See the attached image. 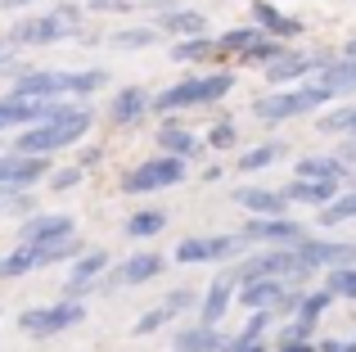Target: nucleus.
<instances>
[{
  "label": "nucleus",
  "mask_w": 356,
  "mask_h": 352,
  "mask_svg": "<svg viewBox=\"0 0 356 352\" xmlns=\"http://www.w3.org/2000/svg\"><path fill=\"white\" fill-rule=\"evenodd\" d=\"M90 122H95V113H90L86 104L54 99L50 118H45V122H32L27 131H18L14 150L18 154H59V150H72L77 141H86Z\"/></svg>",
  "instance_id": "f257e3e1"
},
{
  "label": "nucleus",
  "mask_w": 356,
  "mask_h": 352,
  "mask_svg": "<svg viewBox=\"0 0 356 352\" xmlns=\"http://www.w3.org/2000/svg\"><path fill=\"white\" fill-rule=\"evenodd\" d=\"M108 86V72L104 68H81V72H59V68H27L14 77L18 95H32V99H63V95H95V90Z\"/></svg>",
  "instance_id": "f03ea898"
},
{
  "label": "nucleus",
  "mask_w": 356,
  "mask_h": 352,
  "mask_svg": "<svg viewBox=\"0 0 356 352\" xmlns=\"http://www.w3.org/2000/svg\"><path fill=\"white\" fill-rule=\"evenodd\" d=\"M235 90V72H203V77H185L176 86L154 95V113H181V109H199V104H217Z\"/></svg>",
  "instance_id": "7ed1b4c3"
},
{
  "label": "nucleus",
  "mask_w": 356,
  "mask_h": 352,
  "mask_svg": "<svg viewBox=\"0 0 356 352\" xmlns=\"http://www.w3.org/2000/svg\"><path fill=\"white\" fill-rule=\"evenodd\" d=\"M77 253H81L77 230H72V235H63V239H45V244H27V239H18L14 253L0 257V280L32 275V271H41V266H54V262H63V257H77Z\"/></svg>",
  "instance_id": "20e7f679"
},
{
  "label": "nucleus",
  "mask_w": 356,
  "mask_h": 352,
  "mask_svg": "<svg viewBox=\"0 0 356 352\" xmlns=\"http://www.w3.org/2000/svg\"><path fill=\"white\" fill-rule=\"evenodd\" d=\"M261 275H280V280H302L312 275V266L302 262L298 244H266L257 253H248L243 262L235 266V280L248 285V280H261Z\"/></svg>",
  "instance_id": "39448f33"
},
{
  "label": "nucleus",
  "mask_w": 356,
  "mask_h": 352,
  "mask_svg": "<svg viewBox=\"0 0 356 352\" xmlns=\"http://www.w3.org/2000/svg\"><path fill=\"white\" fill-rule=\"evenodd\" d=\"M330 90L316 86V81H298V86H284L280 95H261L257 104H252V113L261 118V122H289V118H302V113H316V109L330 104Z\"/></svg>",
  "instance_id": "423d86ee"
},
{
  "label": "nucleus",
  "mask_w": 356,
  "mask_h": 352,
  "mask_svg": "<svg viewBox=\"0 0 356 352\" xmlns=\"http://www.w3.org/2000/svg\"><path fill=\"white\" fill-rule=\"evenodd\" d=\"M77 5H59L54 14H41V18H23V23L9 27V45H54V41H68L77 36Z\"/></svg>",
  "instance_id": "0eeeda50"
},
{
  "label": "nucleus",
  "mask_w": 356,
  "mask_h": 352,
  "mask_svg": "<svg viewBox=\"0 0 356 352\" xmlns=\"http://www.w3.org/2000/svg\"><path fill=\"white\" fill-rule=\"evenodd\" d=\"M81 321H86V303L63 294V298L50 303V307L23 312V317H18V330H23V335H36V339H54V335H63V330L81 326Z\"/></svg>",
  "instance_id": "6e6552de"
},
{
  "label": "nucleus",
  "mask_w": 356,
  "mask_h": 352,
  "mask_svg": "<svg viewBox=\"0 0 356 352\" xmlns=\"http://www.w3.org/2000/svg\"><path fill=\"white\" fill-rule=\"evenodd\" d=\"M181 181H185V159L181 154H158V159H145L140 168H131L122 176V190L127 194H154V190H172Z\"/></svg>",
  "instance_id": "1a4fd4ad"
},
{
  "label": "nucleus",
  "mask_w": 356,
  "mask_h": 352,
  "mask_svg": "<svg viewBox=\"0 0 356 352\" xmlns=\"http://www.w3.org/2000/svg\"><path fill=\"white\" fill-rule=\"evenodd\" d=\"M243 248H248V239L239 235H190L176 244V262L181 266H199V262H226V257H239Z\"/></svg>",
  "instance_id": "9d476101"
},
{
  "label": "nucleus",
  "mask_w": 356,
  "mask_h": 352,
  "mask_svg": "<svg viewBox=\"0 0 356 352\" xmlns=\"http://www.w3.org/2000/svg\"><path fill=\"white\" fill-rule=\"evenodd\" d=\"M36 181H50V154H0V185L32 190Z\"/></svg>",
  "instance_id": "9b49d317"
},
{
  "label": "nucleus",
  "mask_w": 356,
  "mask_h": 352,
  "mask_svg": "<svg viewBox=\"0 0 356 352\" xmlns=\"http://www.w3.org/2000/svg\"><path fill=\"white\" fill-rule=\"evenodd\" d=\"M163 257L158 253H131L127 262H118L113 271H104V289H136V285H149L154 275H163Z\"/></svg>",
  "instance_id": "f8f14e48"
},
{
  "label": "nucleus",
  "mask_w": 356,
  "mask_h": 352,
  "mask_svg": "<svg viewBox=\"0 0 356 352\" xmlns=\"http://www.w3.org/2000/svg\"><path fill=\"white\" fill-rule=\"evenodd\" d=\"M104 271H108L104 248H81V253L72 257V271H68V280H63V294H68V298H86L90 289H99V275Z\"/></svg>",
  "instance_id": "ddd939ff"
},
{
  "label": "nucleus",
  "mask_w": 356,
  "mask_h": 352,
  "mask_svg": "<svg viewBox=\"0 0 356 352\" xmlns=\"http://www.w3.org/2000/svg\"><path fill=\"white\" fill-rule=\"evenodd\" d=\"M54 109V99H32V95H0V131H18V127H32V122H45Z\"/></svg>",
  "instance_id": "4468645a"
},
{
  "label": "nucleus",
  "mask_w": 356,
  "mask_h": 352,
  "mask_svg": "<svg viewBox=\"0 0 356 352\" xmlns=\"http://www.w3.org/2000/svg\"><path fill=\"white\" fill-rule=\"evenodd\" d=\"M243 239H248V244H302L307 226L302 221H289V212L284 217H248Z\"/></svg>",
  "instance_id": "2eb2a0df"
},
{
  "label": "nucleus",
  "mask_w": 356,
  "mask_h": 352,
  "mask_svg": "<svg viewBox=\"0 0 356 352\" xmlns=\"http://www.w3.org/2000/svg\"><path fill=\"white\" fill-rule=\"evenodd\" d=\"M298 253H302V262L312 271H334V266L356 262V244H343V239H302Z\"/></svg>",
  "instance_id": "dca6fc26"
},
{
  "label": "nucleus",
  "mask_w": 356,
  "mask_h": 352,
  "mask_svg": "<svg viewBox=\"0 0 356 352\" xmlns=\"http://www.w3.org/2000/svg\"><path fill=\"white\" fill-rule=\"evenodd\" d=\"M321 63H325V54H298V50H284L280 59H270L261 72H266L270 86H298V81L312 77Z\"/></svg>",
  "instance_id": "f3484780"
},
{
  "label": "nucleus",
  "mask_w": 356,
  "mask_h": 352,
  "mask_svg": "<svg viewBox=\"0 0 356 352\" xmlns=\"http://www.w3.org/2000/svg\"><path fill=\"white\" fill-rule=\"evenodd\" d=\"M289 285H293V280H280V275H261V280L239 285V303H243L248 312H257V307L280 312V307H284V298H289Z\"/></svg>",
  "instance_id": "a211bd4d"
},
{
  "label": "nucleus",
  "mask_w": 356,
  "mask_h": 352,
  "mask_svg": "<svg viewBox=\"0 0 356 352\" xmlns=\"http://www.w3.org/2000/svg\"><path fill=\"white\" fill-rule=\"evenodd\" d=\"M235 203L248 212V217H284L289 212V194L284 190H261V185L235 190Z\"/></svg>",
  "instance_id": "6ab92c4d"
},
{
  "label": "nucleus",
  "mask_w": 356,
  "mask_h": 352,
  "mask_svg": "<svg viewBox=\"0 0 356 352\" xmlns=\"http://www.w3.org/2000/svg\"><path fill=\"white\" fill-rule=\"evenodd\" d=\"M235 298H239V280H235V271L217 275V280L208 285V294H203V303H199V321L217 326V321L230 312V303H235Z\"/></svg>",
  "instance_id": "aec40b11"
},
{
  "label": "nucleus",
  "mask_w": 356,
  "mask_h": 352,
  "mask_svg": "<svg viewBox=\"0 0 356 352\" xmlns=\"http://www.w3.org/2000/svg\"><path fill=\"white\" fill-rule=\"evenodd\" d=\"M312 81H316V86H325L334 99L352 95V90H356V59H352V54H343V59H325L321 68L312 72Z\"/></svg>",
  "instance_id": "412c9836"
},
{
  "label": "nucleus",
  "mask_w": 356,
  "mask_h": 352,
  "mask_svg": "<svg viewBox=\"0 0 356 352\" xmlns=\"http://www.w3.org/2000/svg\"><path fill=\"white\" fill-rule=\"evenodd\" d=\"M72 217L68 212H36V217H27L23 226H18V239H27V244H45V239H63L72 235Z\"/></svg>",
  "instance_id": "4be33fe9"
},
{
  "label": "nucleus",
  "mask_w": 356,
  "mask_h": 352,
  "mask_svg": "<svg viewBox=\"0 0 356 352\" xmlns=\"http://www.w3.org/2000/svg\"><path fill=\"white\" fill-rule=\"evenodd\" d=\"M149 109H154V99H149L140 86H127V90H118V95L108 99V122H113V127H131V122H140Z\"/></svg>",
  "instance_id": "5701e85b"
},
{
  "label": "nucleus",
  "mask_w": 356,
  "mask_h": 352,
  "mask_svg": "<svg viewBox=\"0 0 356 352\" xmlns=\"http://www.w3.org/2000/svg\"><path fill=\"white\" fill-rule=\"evenodd\" d=\"M252 23L261 27V32L280 36V41H293L298 32H302V18H289L275 9V0H252Z\"/></svg>",
  "instance_id": "b1692460"
},
{
  "label": "nucleus",
  "mask_w": 356,
  "mask_h": 352,
  "mask_svg": "<svg viewBox=\"0 0 356 352\" xmlns=\"http://www.w3.org/2000/svg\"><path fill=\"white\" fill-rule=\"evenodd\" d=\"M221 348H226V335L217 326H208V321L176 330V339H172V352H221Z\"/></svg>",
  "instance_id": "393cba45"
},
{
  "label": "nucleus",
  "mask_w": 356,
  "mask_h": 352,
  "mask_svg": "<svg viewBox=\"0 0 356 352\" xmlns=\"http://www.w3.org/2000/svg\"><path fill=\"white\" fill-rule=\"evenodd\" d=\"M293 176H307V181H348L352 176V168L339 159V154H312V159H298V168H293Z\"/></svg>",
  "instance_id": "a878e982"
},
{
  "label": "nucleus",
  "mask_w": 356,
  "mask_h": 352,
  "mask_svg": "<svg viewBox=\"0 0 356 352\" xmlns=\"http://www.w3.org/2000/svg\"><path fill=\"white\" fill-rule=\"evenodd\" d=\"M289 203H316V208H325V203L339 194V181H307V176H293V181L284 185Z\"/></svg>",
  "instance_id": "bb28decb"
},
{
  "label": "nucleus",
  "mask_w": 356,
  "mask_h": 352,
  "mask_svg": "<svg viewBox=\"0 0 356 352\" xmlns=\"http://www.w3.org/2000/svg\"><path fill=\"white\" fill-rule=\"evenodd\" d=\"M158 27H163L167 36H203L208 32V18H203L199 9H167Z\"/></svg>",
  "instance_id": "cd10ccee"
},
{
  "label": "nucleus",
  "mask_w": 356,
  "mask_h": 352,
  "mask_svg": "<svg viewBox=\"0 0 356 352\" xmlns=\"http://www.w3.org/2000/svg\"><path fill=\"white\" fill-rule=\"evenodd\" d=\"M127 239H154V235H163L167 230V212H158V208H140V212H131L127 217Z\"/></svg>",
  "instance_id": "c85d7f7f"
},
{
  "label": "nucleus",
  "mask_w": 356,
  "mask_h": 352,
  "mask_svg": "<svg viewBox=\"0 0 356 352\" xmlns=\"http://www.w3.org/2000/svg\"><path fill=\"white\" fill-rule=\"evenodd\" d=\"M280 154H284V145H280V141H266V145H252V150H243V154H239L235 172H243V176H252V172L270 168V163H280Z\"/></svg>",
  "instance_id": "c756f323"
},
{
  "label": "nucleus",
  "mask_w": 356,
  "mask_h": 352,
  "mask_svg": "<svg viewBox=\"0 0 356 352\" xmlns=\"http://www.w3.org/2000/svg\"><path fill=\"white\" fill-rule=\"evenodd\" d=\"M343 221H356V185L343 194H334L330 203L321 208V217H316V226H343Z\"/></svg>",
  "instance_id": "7c9ffc66"
},
{
  "label": "nucleus",
  "mask_w": 356,
  "mask_h": 352,
  "mask_svg": "<svg viewBox=\"0 0 356 352\" xmlns=\"http://www.w3.org/2000/svg\"><path fill=\"white\" fill-rule=\"evenodd\" d=\"M208 54H217V36H176L172 45V59L176 63H194V59H208Z\"/></svg>",
  "instance_id": "2f4dec72"
},
{
  "label": "nucleus",
  "mask_w": 356,
  "mask_h": 352,
  "mask_svg": "<svg viewBox=\"0 0 356 352\" xmlns=\"http://www.w3.org/2000/svg\"><path fill=\"white\" fill-rule=\"evenodd\" d=\"M158 145H163V154H181V159H194V154H199L194 131H185V127H176V122H167L163 131H158Z\"/></svg>",
  "instance_id": "473e14b6"
},
{
  "label": "nucleus",
  "mask_w": 356,
  "mask_h": 352,
  "mask_svg": "<svg viewBox=\"0 0 356 352\" xmlns=\"http://www.w3.org/2000/svg\"><path fill=\"white\" fill-rule=\"evenodd\" d=\"M261 36H266V32H261L257 23L235 27V32H221V36H217V54H243L252 41H261Z\"/></svg>",
  "instance_id": "72a5a7b5"
},
{
  "label": "nucleus",
  "mask_w": 356,
  "mask_h": 352,
  "mask_svg": "<svg viewBox=\"0 0 356 352\" xmlns=\"http://www.w3.org/2000/svg\"><path fill=\"white\" fill-rule=\"evenodd\" d=\"M158 36H163V27H127V32H113L108 36V45H118V50H140V45H154Z\"/></svg>",
  "instance_id": "f704fd0d"
},
{
  "label": "nucleus",
  "mask_w": 356,
  "mask_h": 352,
  "mask_svg": "<svg viewBox=\"0 0 356 352\" xmlns=\"http://www.w3.org/2000/svg\"><path fill=\"white\" fill-rule=\"evenodd\" d=\"M280 54H284V41L266 32V36H261V41H252L248 50L239 54V59H243V63H261V68H266V63H270V59H280Z\"/></svg>",
  "instance_id": "c9c22d12"
},
{
  "label": "nucleus",
  "mask_w": 356,
  "mask_h": 352,
  "mask_svg": "<svg viewBox=\"0 0 356 352\" xmlns=\"http://www.w3.org/2000/svg\"><path fill=\"white\" fill-rule=\"evenodd\" d=\"M172 317H176V312L167 307V303H158V307H149L145 317H140L136 326H131V335H136V339H145V335H158V330H163V326H167Z\"/></svg>",
  "instance_id": "e433bc0d"
},
{
  "label": "nucleus",
  "mask_w": 356,
  "mask_h": 352,
  "mask_svg": "<svg viewBox=\"0 0 356 352\" xmlns=\"http://www.w3.org/2000/svg\"><path fill=\"white\" fill-rule=\"evenodd\" d=\"M321 131H334V136H356V104H343L334 113L321 118Z\"/></svg>",
  "instance_id": "4c0bfd02"
},
{
  "label": "nucleus",
  "mask_w": 356,
  "mask_h": 352,
  "mask_svg": "<svg viewBox=\"0 0 356 352\" xmlns=\"http://www.w3.org/2000/svg\"><path fill=\"white\" fill-rule=\"evenodd\" d=\"M330 303H334V289H330V285H325V289H312V294L302 298V307L293 312V317H302V321H321L325 312H330Z\"/></svg>",
  "instance_id": "58836bf2"
},
{
  "label": "nucleus",
  "mask_w": 356,
  "mask_h": 352,
  "mask_svg": "<svg viewBox=\"0 0 356 352\" xmlns=\"http://www.w3.org/2000/svg\"><path fill=\"white\" fill-rule=\"evenodd\" d=\"M325 285L334 289V298H356V262H352V266H334V271H325Z\"/></svg>",
  "instance_id": "ea45409f"
},
{
  "label": "nucleus",
  "mask_w": 356,
  "mask_h": 352,
  "mask_svg": "<svg viewBox=\"0 0 356 352\" xmlns=\"http://www.w3.org/2000/svg\"><path fill=\"white\" fill-rule=\"evenodd\" d=\"M221 352H270V344H266V335H257V330H239V335L226 339Z\"/></svg>",
  "instance_id": "a19ab883"
},
{
  "label": "nucleus",
  "mask_w": 356,
  "mask_h": 352,
  "mask_svg": "<svg viewBox=\"0 0 356 352\" xmlns=\"http://www.w3.org/2000/svg\"><path fill=\"white\" fill-rule=\"evenodd\" d=\"M163 303H167V307L176 312V317H181V312H199V303H203V298H199L194 289H185V285H181V289H172V294H167Z\"/></svg>",
  "instance_id": "79ce46f5"
},
{
  "label": "nucleus",
  "mask_w": 356,
  "mask_h": 352,
  "mask_svg": "<svg viewBox=\"0 0 356 352\" xmlns=\"http://www.w3.org/2000/svg\"><path fill=\"white\" fill-rule=\"evenodd\" d=\"M208 145H212V150H230V145H239L235 122H217V127H208Z\"/></svg>",
  "instance_id": "37998d69"
},
{
  "label": "nucleus",
  "mask_w": 356,
  "mask_h": 352,
  "mask_svg": "<svg viewBox=\"0 0 356 352\" xmlns=\"http://www.w3.org/2000/svg\"><path fill=\"white\" fill-rule=\"evenodd\" d=\"M81 176H86V168H81V163H72V168H63V172H50V185H54V190H72Z\"/></svg>",
  "instance_id": "c03bdc74"
},
{
  "label": "nucleus",
  "mask_w": 356,
  "mask_h": 352,
  "mask_svg": "<svg viewBox=\"0 0 356 352\" xmlns=\"http://www.w3.org/2000/svg\"><path fill=\"white\" fill-rule=\"evenodd\" d=\"M312 330H316V321H302V317H293V321L284 326V335H280V339H312Z\"/></svg>",
  "instance_id": "a18cd8bd"
},
{
  "label": "nucleus",
  "mask_w": 356,
  "mask_h": 352,
  "mask_svg": "<svg viewBox=\"0 0 356 352\" xmlns=\"http://www.w3.org/2000/svg\"><path fill=\"white\" fill-rule=\"evenodd\" d=\"M275 352H321V348H316L312 339H280Z\"/></svg>",
  "instance_id": "49530a36"
},
{
  "label": "nucleus",
  "mask_w": 356,
  "mask_h": 352,
  "mask_svg": "<svg viewBox=\"0 0 356 352\" xmlns=\"http://www.w3.org/2000/svg\"><path fill=\"white\" fill-rule=\"evenodd\" d=\"M321 352H348V344H343V339H325V344H316Z\"/></svg>",
  "instance_id": "de8ad7c7"
},
{
  "label": "nucleus",
  "mask_w": 356,
  "mask_h": 352,
  "mask_svg": "<svg viewBox=\"0 0 356 352\" xmlns=\"http://www.w3.org/2000/svg\"><path fill=\"white\" fill-rule=\"evenodd\" d=\"M23 5H36V0H0V9H23Z\"/></svg>",
  "instance_id": "09e8293b"
},
{
  "label": "nucleus",
  "mask_w": 356,
  "mask_h": 352,
  "mask_svg": "<svg viewBox=\"0 0 356 352\" xmlns=\"http://www.w3.org/2000/svg\"><path fill=\"white\" fill-rule=\"evenodd\" d=\"M9 63V41H0V68Z\"/></svg>",
  "instance_id": "8fccbe9b"
},
{
  "label": "nucleus",
  "mask_w": 356,
  "mask_h": 352,
  "mask_svg": "<svg viewBox=\"0 0 356 352\" xmlns=\"http://www.w3.org/2000/svg\"><path fill=\"white\" fill-rule=\"evenodd\" d=\"M343 54H352V59H356V36H352V41H348V45H343Z\"/></svg>",
  "instance_id": "3c124183"
},
{
  "label": "nucleus",
  "mask_w": 356,
  "mask_h": 352,
  "mask_svg": "<svg viewBox=\"0 0 356 352\" xmlns=\"http://www.w3.org/2000/svg\"><path fill=\"white\" fill-rule=\"evenodd\" d=\"M348 181H352V185H356V172H352V176H348Z\"/></svg>",
  "instance_id": "603ef678"
}]
</instances>
